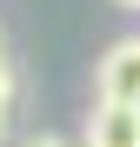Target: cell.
<instances>
[{"label":"cell","instance_id":"5b68a950","mask_svg":"<svg viewBox=\"0 0 140 147\" xmlns=\"http://www.w3.org/2000/svg\"><path fill=\"white\" fill-rule=\"evenodd\" d=\"M0 134H7V114H0Z\"/></svg>","mask_w":140,"mask_h":147},{"label":"cell","instance_id":"6da1fadb","mask_svg":"<svg viewBox=\"0 0 140 147\" xmlns=\"http://www.w3.org/2000/svg\"><path fill=\"white\" fill-rule=\"evenodd\" d=\"M93 100L107 107H140V34L113 40L100 60H93Z\"/></svg>","mask_w":140,"mask_h":147},{"label":"cell","instance_id":"3957f363","mask_svg":"<svg viewBox=\"0 0 140 147\" xmlns=\"http://www.w3.org/2000/svg\"><path fill=\"white\" fill-rule=\"evenodd\" d=\"M20 147H80V140H67V134H27Z\"/></svg>","mask_w":140,"mask_h":147},{"label":"cell","instance_id":"277c9868","mask_svg":"<svg viewBox=\"0 0 140 147\" xmlns=\"http://www.w3.org/2000/svg\"><path fill=\"white\" fill-rule=\"evenodd\" d=\"M113 7H127V13H140V0H113Z\"/></svg>","mask_w":140,"mask_h":147},{"label":"cell","instance_id":"7a4b0ae2","mask_svg":"<svg viewBox=\"0 0 140 147\" xmlns=\"http://www.w3.org/2000/svg\"><path fill=\"white\" fill-rule=\"evenodd\" d=\"M80 147H140V107H107V100H93Z\"/></svg>","mask_w":140,"mask_h":147}]
</instances>
